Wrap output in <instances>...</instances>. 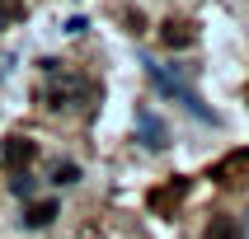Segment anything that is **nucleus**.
<instances>
[{"label": "nucleus", "mask_w": 249, "mask_h": 239, "mask_svg": "<svg viewBox=\"0 0 249 239\" xmlns=\"http://www.w3.org/2000/svg\"><path fill=\"white\" fill-rule=\"evenodd\" d=\"M151 80H155V89H160V94H169L174 103H183L193 117H202V122H216V117H212V108H202V98H197L193 89L179 80V75H169L165 66H151Z\"/></svg>", "instance_id": "f257e3e1"}, {"label": "nucleus", "mask_w": 249, "mask_h": 239, "mask_svg": "<svg viewBox=\"0 0 249 239\" xmlns=\"http://www.w3.org/2000/svg\"><path fill=\"white\" fill-rule=\"evenodd\" d=\"M137 136H141L146 150H165V145H169V127L160 122L155 112H137Z\"/></svg>", "instance_id": "7ed1b4c3"}, {"label": "nucleus", "mask_w": 249, "mask_h": 239, "mask_svg": "<svg viewBox=\"0 0 249 239\" xmlns=\"http://www.w3.org/2000/svg\"><path fill=\"white\" fill-rule=\"evenodd\" d=\"M10 188H14V192H19V197H28V192H33V178H28L24 169H19V174H14V183H10Z\"/></svg>", "instance_id": "9d476101"}, {"label": "nucleus", "mask_w": 249, "mask_h": 239, "mask_svg": "<svg viewBox=\"0 0 249 239\" xmlns=\"http://www.w3.org/2000/svg\"><path fill=\"white\" fill-rule=\"evenodd\" d=\"M24 14H28L24 0H0V24H19Z\"/></svg>", "instance_id": "1a4fd4ad"}, {"label": "nucleus", "mask_w": 249, "mask_h": 239, "mask_svg": "<svg viewBox=\"0 0 249 239\" xmlns=\"http://www.w3.org/2000/svg\"><path fill=\"white\" fill-rule=\"evenodd\" d=\"M52 221H56V202H33V207L24 211L28 230H42V225H52Z\"/></svg>", "instance_id": "423d86ee"}, {"label": "nucleus", "mask_w": 249, "mask_h": 239, "mask_svg": "<svg viewBox=\"0 0 249 239\" xmlns=\"http://www.w3.org/2000/svg\"><path fill=\"white\" fill-rule=\"evenodd\" d=\"M160 38H165V47H188V42H193V24H183V19H165Z\"/></svg>", "instance_id": "39448f33"}, {"label": "nucleus", "mask_w": 249, "mask_h": 239, "mask_svg": "<svg viewBox=\"0 0 249 239\" xmlns=\"http://www.w3.org/2000/svg\"><path fill=\"white\" fill-rule=\"evenodd\" d=\"M188 183H169V188H160V192H151V207L155 211H169V207H179V197Z\"/></svg>", "instance_id": "0eeeda50"}, {"label": "nucleus", "mask_w": 249, "mask_h": 239, "mask_svg": "<svg viewBox=\"0 0 249 239\" xmlns=\"http://www.w3.org/2000/svg\"><path fill=\"white\" fill-rule=\"evenodd\" d=\"M47 66V75H52V84H47V108L52 112H66L80 103V80H66L61 70H56V61H42Z\"/></svg>", "instance_id": "f03ea898"}, {"label": "nucleus", "mask_w": 249, "mask_h": 239, "mask_svg": "<svg viewBox=\"0 0 249 239\" xmlns=\"http://www.w3.org/2000/svg\"><path fill=\"white\" fill-rule=\"evenodd\" d=\"M202 239H240V230H235L231 216H212V225H207V235H202Z\"/></svg>", "instance_id": "6e6552de"}, {"label": "nucleus", "mask_w": 249, "mask_h": 239, "mask_svg": "<svg viewBox=\"0 0 249 239\" xmlns=\"http://www.w3.org/2000/svg\"><path fill=\"white\" fill-rule=\"evenodd\" d=\"M33 155H38V145H33V141H28V136H10V141H5V145H0V159H5V164H10L14 174L33 164Z\"/></svg>", "instance_id": "20e7f679"}, {"label": "nucleus", "mask_w": 249, "mask_h": 239, "mask_svg": "<svg viewBox=\"0 0 249 239\" xmlns=\"http://www.w3.org/2000/svg\"><path fill=\"white\" fill-rule=\"evenodd\" d=\"M75 178H80V169H75V164H56V183H75Z\"/></svg>", "instance_id": "9b49d317"}]
</instances>
